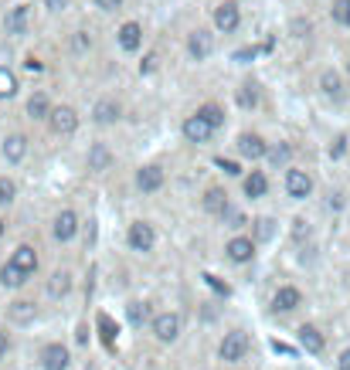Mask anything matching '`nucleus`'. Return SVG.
I'll list each match as a JSON object with an SVG mask.
<instances>
[{"label":"nucleus","instance_id":"obj_19","mask_svg":"<svg viewBox=\"0 0 350 370\" xmlns=\"http://www.w3.org/2000/svg\"><path fill=\"white\" fill-rule=\"evenodd\" d=\"M228 208V194L221 190V187H211L208 194H204V211L208 214H225Z\"/></svg>","mask_w":350,"mask_h":370},{"label":"nucleus","instance_id":"obj_21","mask_svg":"<svg viewBox=\"0 0 350 370\" xmlns=\"http://www.w3.org/2000/svg\"><path fill=\"white\" fill-rule=\"evenodd\" d=\"M255 252H252V241L248 238H231L228 241V259L231 262H248Z\"/></svg>","mask_w":350,"mask_h":370},{"label":"nucleus","instance_id":"obj_24","mask_svg":"<svg viewBox=\"0 0 350 370\" xmlns=\"http://www.w3.org/2000/svg\"><path fill=\"white\" fill-rule=\"evenodd\" d=\"M109 163H112L109 146H106V143H96V146H92V153H89V170H106Z\"/></svg>","mask_w":350,"mask_h":370},{"label":"nucleus","instance_id":"obj_26","mask_svg":"<svg viewBox=\"0 0 350 370\" xmlns=\"http://www.w3.org/2000/svg\"><path fill=\"white\" fill-rule=\"evenodd\" d=\"M7 316L14 319V323H31V319L38 316V309H34V302H10Z\"/></svg>","mask_w":350,"mask_h":370},{"label":"nucleus","instance_id":"obj_4","mask_svg":"<svg viewBox=\"0 0 350 370\" xmlns=\"http://www.w3.org/2000/svg\"><path fill=\"white\" fill-rule=\"evenodd\" d=\"M153 333H157V340H163V344H174V340H177V333H181V316H174V313H160V316L153 319Z\"/></svg>","mask_w":350,"mask_h":370},{"label":"nucleus","instance_id":"obj_16","mask_svg":"<svg viewBox=\"0 0 350 370\" xmlns=\"http://www.w3.org/2000/svg\"><path fill=\"white\" fill-rule=\"evenodd\" d=\"M27 116H31V119H48V116H52V102H48L45 92H34V95L27 99Z\"/></svg>","mask_w":350,"mask_h":370},{"label":"nucleus","instance_id":"obj_42","mask_svg":"<svg viewBox=\"0 0 350 370\" xmlns=\"http://www.w3.org/2000/svg\"><path fill=\"white\" fill-rule=\"evenodd\" d=\"M72 48H75V52H85V48H89V38H85V31H79V34L72 38Z\"/></svg>","mask_w":350,"mask_h":370},{"label":"nucleus","instance_id":"obj_8","mask_svg":"<svg viewBox=\"0 0 350 370\" xmlns=\"http://www.w3.org/2000/svg\"><path fill=\"white\" fill-rule=\"evenodd\" d=\"M10 265H14L17 272H24V275H34V268H38V252H34L31 245H21V248L10 255Z\"/></svg>","mask_w":350,"mask_h":370},{"label":"nucleus","instance_id":"obj_30","mask_svg":"<svg viewBox=\"0 0 350 370\" xmlns=\"http://www.w3.org/2000/svg\"><path fill=\"white\" fill-rule=\"evenodd\" d=\"M197 116H201V119H204L211 130H218V126L225 123V112H221V106H218V102H208V106H201V112H197Z\"/></svg>","mask_w":350,"mask_h":370},{"label":"nucleus","instance_id":"obj_43","mask_svg":"<svg viewBox=\"0 0 350 370\" xmlns=\"http://www.w3.org/2000/svg\"><path fill=\"white\" fill-rule=\"evenodd\" d=\"M344 150H347V139H344V136L333 139V150H330V153H333V157H344Z\"/></svg>","mask_w":350,"mask_h":370},{"label":"nucleus","instance_id":"obj_35","mask_svg":"<svg viewBox=\"0 0 350 370\" xmlns=\"http://www.w3.org/2000/svg\"><path fill=\"white\" fill-rule=\"evenodd\" d=\"M14 88H17L14 75H10L7 68H0V99H10V95H14Z\"/></svg>","mask_w":350,"mask_h":370},{"label":"nucleus","instance_id":"obj_1","mask_svg":"<svg viewBox=\"0 0 350 370\" xmlns=\"http://www.w3.org/2000/svg\"><path fill=\"white\" fill-rule=\"evenodd\" d=\"M221 360L225 364H238L245 353H248V333H242V330H235V333H225V340H221Z\"/></svg>","mask_w":350,"mask_h":370},{"label":"nucleus","instance_id":"obj_31","mask_svg":"<svg viewBox=\"0 0 350 370\" xmlns=\"http://www.w3.org/2000/svg\"><path fill=\"white\" fill-rule=\"evenodd\" d=\"M320 88H324L330 99H340V75H337V72H324V79H320Z\"/></svg>","mask_w":350,"mask_h":370},{"label":"nucleus","instance_id":"obj_5","mask_svg":"<svg viewBox=\"0 0 350 370\" xmlns=\"http://www.w3.org/2000/svg\"><path fill=\"white\" fill-rule=\"evenodd\" d=\"M266 150H269V143L262 139V136H255V132H245L238 136V153L248 160H262L266 157Z\"/></svg>","mask_w":350,"mask_h":370},{"label":"nucleus","instance_id":"obj_15","mask_svg":"<svg viewBox=\"0 0 350 370\" xmlns=\"http://www.w3.org/2000/svg\"><path fill=\"white\" fill-rule=\"evenodd\" d=\"M215 24L221 31H235L238 27V3H221L215 10Z\"/></svg>","mask_w":350,"mask_h":370},{"label":"nucleus","instance_id":"obj_27","mask_svg":"<svg viewBox=\"0 0 350 370\" xmlns=\"http://www.w3.org/2000/svg\"><path fill=\"white\" fill-rule=\"evenodd\" d=\"M235 102H238L242 109H252L255 102H259V85H255V82H245L242 88L235 92Z\"/></svg>","mask_w":350,"mask_h":370},{"label":"nucleus","instance_id":"obj_50","mask_svg":"<svg viewBox=\"0 0 350 370\" xmlns=\"http://www.w3.org/2000/svg\"><path fill=\"white\" fill-rule=\"evenodd\" d=\"M0 238H3V221H0Z\"/></svg>","mask_w":350,"mask_h":370},{"label":"nucleus","instance_id":"obj_10","mask_svg":"<svg viewBox=\"0 0 350 370\" xmlns=\"http://www.w3.org/2000/svg\"><path fill=\"white\" fill-rule=\"evenodd\" d=\"M211 48H215V41H211V34H208V31H194V34L188 38V52H190V58H197V61H201V58H208Z\"/></svg>","mask_w":350,"mask_h":370},{"label":"nucleus","instance_id":"obj_22","mask_svg":"<svg viewBox=\"0 0 350 370\" xmlns=\"http://www.w3.org/2000/svg\"><path fill=\"white\" fill-rule=\"evenodd\" d=\"M7 34H24V27H27V3H21V7H14L10 14H7Z\"/></svg>","mask_w":350,"mask_h":370},{"label":"nucleus","instance_id":"obj_13","mask_svg":"<svg viewBox=\"0 0 350 370\" xmlns=\"http://www.w3.org/2000/svg\"><path fill=\"white\" fill-rule=\"evenodd\" d=\"M286 190H289L293 197H306V194L313 190V180H310L303 170H286Z\"/></svg>","mask_w":350,"mask_h":370},{"label":"nucleus","instance_id":"obj_14","mask_svg":"<svg viewBox=\"0 0 350 370\" xmlns=\"http://www.w3.org/2000/svg\"><path fill=\"white\" fill-rule=\"evenodd\" d=\"M184 136H188L190 143H204V139H211V126L201 116H190L188 123H184Z\"/></svg>","mask_w":350,"mask_h":370},{"label":"nucleus","instance_id":"obj_37","mask_svg":"<svg viewBox=\"0 0 350 370\" xmlns=\"http://www.w3.org/2000/svg\"><path fill=\"white\" fill-rule=\"evenodd\" d=\"M14 194H17V187H14V180L0 177V204H10V201H14Z\"/></svg>","mask_w":350,"mask_h":370},{"label":"nucleus","instance_id":"obj_44","mask_svg":"<svg viewBox=\"0 0 350 370\" xmlns=\"http://www.w3.org/2000/svg\"><path fill=\"white\" fill-rule=\"evenodd\" d=\"M96 3H99L102 10H119V7H123V0H96Z\"/></svg>","mask_w":350,"mask_h":370},{"label":"nucleus","instance_id":"obj_29","mask_svg":"<svg viewBox=\"0 0 350 370\" xmlns=\"http://www.w3.org/2000/svg\"><path fill=\"white\" fill-rule=\"evenodd\" d=\"M126 319H130V326L150 323V306H146V302H130V306H126Z\"/></svg>","mask_w":350,"mask_h":370},{"label":"nucleus","instance_id":"obj_39","mask_svg":"<svg viewBox=\"0 0 350 370\" xmlns=\"http://www.w3.org/2000/svg\"><path fill=\"white\" fill-rule=\"evenodd\" d=\"M293 238H310V221H303V217H299V221H293Z\"/></svg>","mask_w":350,"mask_h":370},{"label":"nucleus","instance_id":"obj_40","mask_svg":"<svg viewBox=\"0 0 350 370\" xmlns=\"http://www.w3.org/2000/svg\"><path fill=\"white\" fill-rule=\"evenodd\" d=\"M157 65H160V58H157V54H146V58H143V65H139V72H143V75H150V72H157Z\"/></svg>","mask_w":350,"mask_h":370},{"label":"nucleus","instance_id":"obj_18","mask_svg":"<svg viewBox=\"0 0 350 370\" xmlns=\"http://www.w3.org/2000/svg\"><path fill=\"white\" fill-rule=\"evenodd\" d=\"M139 41H143V31H139V24H133V21H130V24L119 27V45H123L126 52H136V48H139Z\"/></svg>","mask_w":350,"mask_h":370},{"label":"nucleus","instance_id":"obj_3","mask_svg":"<svg viewBox=\"0 0 350 370\" xmlns=\"http://www.w3.org/2000/svg\"><path fill=\"white\" fill-rule=\"evenodd\" d=\"M68 346L61 344H48L45 350H41V367L45 370H68Z\"/></svg>","mask_w":350,"mask_h":370},{"label":"nucleus","instance_id":"obj_33","mask_svg":"<svg viewBox=\"0 0 350 370\" xmlns=\"http://www.w3.org/2000/svg\"><path fill=\"white\" fill-rule=\"evenodd\" d=\"M99 337H102V344L112 346L116 344V326H112V319L106 313H99Z\"/></svg>","mask_w":350,"mask_h":370},{"label":"nucleus","instance_id":"obj_28","mask_svg":"<svg viewBox=\"0 0 350 370\" xmlns=\"http://www.w3.org/2000/svg\"><path fill=\"white\" fill-rule=\"evenodd\" d=\"M0 282H3L7 289H17V286H24V282H27V275H24V272H17L14 265L7 262L3 268H0Z\"/></svg>","mask_w":350,"mask_h":370},{"label":"nucleus","instance_id":"obj_6","mask_svg":"<svg viewBox=\"0 0 350 370\" xmlns=\"http://www.w3.org/2000/svg\"><path fill=\"white\" fill-rule=\"evenodd\" d=\"M52 130L54 132H75V126H79V116H75V109H68V106H58L52 109Z\"/></svg>","mask_w":350,"mask_h":370},{"label":"nucleus","instance_id":"obj_2","mask_svg":"<svg viewBox=\"0 0 350 370\" xmlns=\"http://www.w3.org/2000/svg\"><path fill=\"white\" fill-rule=\"evenodd\" d=\"M130 248H136V252H150L153 248V241H157V231H153V224H146V221H136V224H130Z\"/></svg>","mask_w":350,"mask_h":370},{"label":"nucleus","instance_id":"obj_34","mask_svg":"<svg viewBox=\"0 0 350 370\" xmlns=\"http://www.w3.org/2000/svg\"><path fill=\"white\" fill-rule=\"evenodd\" d=\"M272 235H275V221H272V217H259V221H255V238L269 241Z\"/></svg>","mask_w":350,"mask_h":370},{"label":"nucleus","instance_id":"obj_38","mask_svg":"<svg viewBox=\"0 0 350 370\" xmlns=\"http://www.w3.org/2000/svg\"><path fill=\"white\" fill-rule=\"evenodd\" d=\"M225 221H228V228H238V224H245V214L235 211V208H225V214H221Z\"/></svg>","mask_w":350,"mask_h":370},{"label":"nucleus","instance_id":"obj_12","mask_svg":"<svg viewBox=\"0 0 350 370\" xmlns=\"http://www.w3.org/2000/svg\"><path fill=\"white\" fill-rule=\"evenodd\" d=\"M299 302H303V295H299V289H293V286H282V289L275 292V299H272L275 313H289V309H296Z\"/></svg>","mask_w":350,"mask_h":370},{"label":"nucleus","instance_id":"obj_47","mask_svg":"<svg viewBox=\"0 0 350 370\" xmlns=\"http://www.w3.org/2000/svg\"><path fill=\"white\" fill-rule=\"evenodd\" d=\"M218 167H221L225 174H238V167H235V163H228V160H218Z\"/></svg>","mask_w":350,"mask_h":370},{"label":"nucleus","instance_id":"obj_49","mask_svg":"<svg viewBox=\"0 0 350 370\" xmlns=\"http://www.w3.org/2000/svg\"><path fill=\"white\" fill-rule=\"evenodd\" d=\"M7 346H10V340H7V333H0V360H3V353H7Z\"/></svg>","mask_w":350,"mask_h":370},{"label":"nucleus","instance_id":"obj_41","mask_svg":"<svg viewBox=\"0 0 350 370\" xmlns=\"http://www.w3.org/2000/svg\"><path fill=\"white\" fill-rule=\"evenodd\" d=\"M255 54H259V48H238L231 58H235V61H248V58H255Z\"/></svg>","mask_w":350,"mask_h":370},{"label":"nucleus","instance_id":"obj_7","mask_svg":"<svg viewBox=\"0 0 350 370\" xmlns=\"http://www.w3.org/2000/svg\"><path fill=\"white\" fill-rule=\"evenodd\" d=\"M75 231H79V217H75V211H61L54 217V238L58 241H72Z\"/></svg>","mask_w":350,"mask_h":370},{"label":"nucleus","instance_id":"obj_20","mask_svg":"<svg viewBox=\"0 0 350 370\" xmlns=\"http://www.w3.org/2000/svg\"><path fill=\"white\" fill-rule=\"evenodd\" d=\"M92 116H96L99 126H109V123L119 119V106H116L112 99H102V102H96V112H92Z\"/></svg>","mask_w":350,"mask_h":370},{"label":"nucleus","instance_id":"obj_23","mask_svg":"<svg viewBox=\"0 0 350 370\" xmlns=\"http://www.w3.org/2000/svg\"><path fill=\"white\" fill-rule=\"evenodd\" d=\"M299 340H303V346H306L310 353H320V350H324V337H320L317 326H299Z\"/></svg>","mask_w":350,"mask_h":370},{"label":"nucleus","instance_id":"obj_9","mask_svg":"<svg viewBox=\"0 0 350 370\" xmlns=\"http://www.w3.org/2000/svg\"><path fill=\"white\" fill-rule=\"evenodd\" d=\"M136 187H139L143 194L160 190V187H163V170H160V167H143V170L136 174Z\"/></svg>","mask_w":350,"mask_h":370},{"label":"nucleus","instance_id":"obj_25","mask_svg":"<svg viewBox=\"0 0 350 370\" xmlns=\"http://www.w3.org/2000/svg\"><path fill=\"white\" fill-rule=\"evenodd\" d=\"M68 289H72V275L68 272H54L52 279H48V295L52 299H61Z\"/></svg>","mask_w":350,"mask_h":370},{"label":"nucleus","instance_id":"obj_45","mask_svg":"<svg viewBox=\"0 0 350 370\" xmlns=\"http://www.w3.org/2000/svg\"><path fill=\"white\" fill-rule=\"evenodd\" d=\"M204 279H208V286H215V289L221 292V295H228V286H225V282H218L215 275H204Z\"/></svg>","mask_w":350,"mask_h":370},{"label":"nucleus","instance_id":"obj_48","mask_svg":"<svg viewBox=\"0 0 350 370\" xmlns=\"http://www.w3.org/2000/svg\"><path fill=\"white\" fill-rule=\"evenodd\" d=\"M337 367H340V370H350V350H344V353H340V364H337Z\"/></svg>","mask_w":350,"mask_h":370},{"label":"nucleus","instance_id":"obj_46","mask_svg":"<svg viewBox=\"0 0 350 370\" xmlns=\"http://www.w3.org/2000/svg\"><path fill=\"white\" fill-rule=\"evenodd\" d=\"M45 7H48V10H65L68 0H45Z\"/></svg>","mask_w":350,"mask_h":370},{"label":"nucleus","instance_id":"obj_36","mask_svg":"<svg viewBox=\"0 0 350 370\" xmlns=\"http://www.w3.org/2000/svg\"><path fill=\"white\" fill-rule=\"evenodd\" d=\"M333 21L350 27V0H337V3H333Z\"/></svg>","mask_w":350,"mask_h":370},{"label":"nucleus","instance_id":"obj_32","mask_svg":"<svg viewBox=\"0 0 350 370\" xmlns=\"http://www.w3.org/2000/svg\"><path fill=\"white\" fill-rule=\"evenodd\" d=\"M266 157H269V163H275V167H282L286 160L293 157V146H289V143H279V146H272V150H266Z\"/></svg>","mask_w":350,"mask_h":370},{"label":"nucleus","instance_id":"obj_11","mask_svg":"<svg viewBox=\"0 0 350 370\" xmlns=\"http://www.w3.org/2000/svg\"><path fill=\"white\" fill-rule=\"evenodd\" d=\"M3 157H7V163H21L27 157V136H21V132L7 136L3 139Z\"/></svg>","mask_w":350,"mask_h":370},{"label":"nucleus","instance_id":"obj_17","mask_svg":"<svg viewBox=\"0 0 350 370\" xmlns=\"http://www.w3.org/2000/svg\"><path fill=\"white\" fill-rule=\"evenodd\" d=\"M266 190H269V177H266L262 170H252V174L245 177V194H248V197H266Z\"/></svg>","mask_w":350,"mask_h":370}]
</instances>
